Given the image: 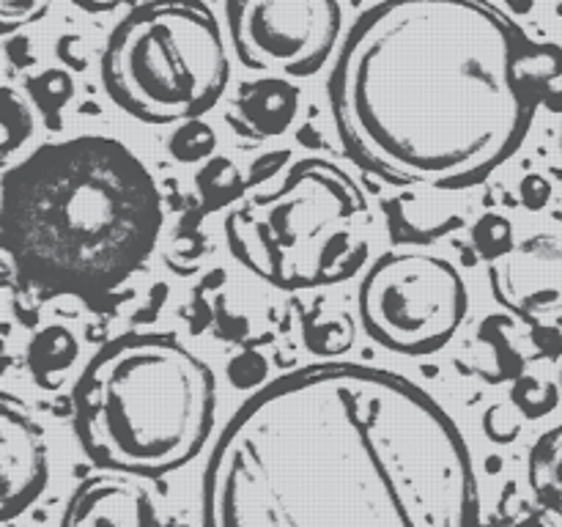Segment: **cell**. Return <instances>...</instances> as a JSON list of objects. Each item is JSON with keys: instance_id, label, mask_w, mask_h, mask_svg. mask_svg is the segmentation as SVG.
<instances>
[{"instance_id": "obj_4", "label": "cell", "mask_w": 562, "mask_h": 527, "mask_svg": "<svg viewBox=\"0 0 562 527\" xmlns=\"http://www.w3.org/2000/svg\"><path fill=\"white\" fill-rule=\"evenodd\" d=\"M217 382L176 335L104 344L71 390L82 453L108 472L159 478L190 464L214 431Z\"/></svg>"}, {"instance_id": "obj_1", "label": "cell", "mask_w": 562, "mask_h": 527, "mask_svg": "<svg viewBox=\"0 0 562 527\" xmlns=\"http://www.w3.org/2000/svg\"><path fill=\"white\" fill-rule=\"evenodd\" d=\"M470 445L428 390L366 362L258 388L220 431L201 527H477Z\"/></svg>"}, {"instance_id": "obj_3", "label": "cell", "mask_w": 562, "mask_h": 527, "mask_svg": "<svg viewBox=\"0 0 562 527\" xmlns=\"http://www.w3.org/2000/svg\"><path fill=\"white\" fill-rule=\"evenodd\" d=\"M162 220L151 170L115 137L44 143L0 181V245L44 296L93 300L124 285L154 253Z\"/></svg>"}, {"instance_id": "obj_10", "label": "cell", "mask_w": 562, "mask_h": 527, "mask_svg": "<svg viewBox=\"0 0 562 527\" xmlns=\"http://www.w3.org/2000/svg\"><path fill=\"white\" fill-rule=\"evenodd\" d=\"M49 481L47 437L22 401L11 393L0 399V516L9 525L25 514Z\"/></svg>"}, {"instance_id": "obj_26", "label": "cell", "mask_w": 562, "mask_h": 527, "mask_svg": "<svg viewBox=\"0 0 562 527\" xmlns=\"http://www.w3.org/2000/svg\"><path fill=\"white\" fill-rule=\"evenodd\" d=\"M519 195H521V203H525L530 212H541V209L549 203V198H552V184H549L541 173H530L521 179Z\"/></svg>"}, {"instance_id": "obj_11", "label": "cell", "mask_w": 562, "mask_h": 527, "mask_svg": "<svg viewBox=\"0 0 562 527\" xmlns=\"http://www.w3.org/2000/svg\"><path fill=\"white\" fill-rule=\"evenodd\" d=\"M60 527H162L151 492L135 475L104 472L71 492Z\"/></svg>"}, {"instance_id": "obj_29", "label": "cell", "mask_w": 562, "mask_h": 527, "mask_svg": "<svg viewBox=\"0 0 562 527\" xmlns=\"http://www.w3.org/2000/svg\"><path fill=\"white\" fill-rule=\"evenodd\" d=\"M514 527H547V522H543V519H538V516H527V519L516 522Z\"/></svg>"}, {"instance_id": "obj_19", "label": "cell", "mask_w": 562, "mask_h": 527, "mask_svg": "<svg viewBox=\"0 0 562 527\" xmlns=\"http://www.w3.org/2000/svg\"><path fill=\"white\" fill-rule=\"evenodd\" d=\"M560 395V384L541 382V379L530 377V373H521L519 379H514V388H510V401L530 421L547 417L549 412L558 410Z\"/></svg>"}, {"instance_id": "obj_5", "label": "cell", "mask_w": 562, "mask_h": 527, "mask_svg": "<svg viewBox=\"0 0 562 527\" xmlns=\"http://www.w3.org/2000/svg\"><path fill=\"white\" fill-rule=\"evenodd\" d=\"M371 206L329 159H302L274 192L236 203L225 220L231 256L283 291L335 285L368 261Z\"/></svg>"}, {"instance_id": "obj_13", "label": "cell", "mask_w": 562, "mask_h": 527, "mask_svg": "<svg viewBox=\"0 0 562 527\" xmlns=\"http://www.w3.org/2000/svg\"><path fill=\"white\" fill-rule=\"evenodd\" d=\"M77 355H80V344H77L75 333L60 324H49V327L38 329L27 344L25 366L38 388L58 390L66 373L77 362Z\"/></svg>"}, {"instance_id": "obj_2", "label": "cell", "mask_w": 562, "mask_h": 527, "mask_svg": "<svg viewBox=\"0 0 562 527\" xmlns=\"http://www.w3.org/2000/svg\"><path fill=\"white\" fill-rule=\"evenodd\" d=\"M562 49L492 0H382L346 33L327 82L346 157L387 184L470 190L558 110Z\"/></svg>"}, {"instance_id": "obj_14", "label": "cell", "mask_w": 562, "mask_h": 527, "mask_svg": "<svg viewBox=\"0 0 562 527\" xmlns=\"http://www.w3.org/2000/svg\"><path fill=\"white\" fill-rule=\"evenodd\" d=\"M527 481L538 503L562 516V423L543 431L530 448Z\"/></svg>"}, {"instance_id": "obj_24", "label": "cell", "mask_w": 562, "mask_h": 527, "mask_svg": "<svg viewBox=\"0 0 562 527\" xmlns=\"http://www.w3.org/2000/svg\"><path fill=\"white\" fill-rule=\"evenodd\" d=\"M49 3L53 0H0V25H3V33H11L16 27L42 20L49 11Z\"/></svg>"}, {"instance_id": "obj_30", "label": "cell", "mask_w": 562, "mask_h": 527, "mask_svg": "<svg viewBox=\"0 0 562 527\" xmlns=\"http://www.w3.org/2000/svg\"><path fill=\"white\" fill-rule=\"evenodd\" d=\"M560 393H562V368H560Z\"/></svg>"}, {"instance_id": "obj_25", "label": "cell", "mask_w": 562, "mask_h": 527, "mask_svg": "<svg viewBox=\"0 0 562 527\" xmlns=\"http://www.w3.org/2000/svg\"><path fill=\"white\" fill-rule=\"evenodd\" d=\"M483 431H486V437L492 439V442L508 445L519 437L521 426L508 415V410H505L503 404H494L488 406L486 415H483Z\"/></svg>"}, {"instance_id": "obj_22", "label": "cell", "mask_w": 562, "mask_h": 527, "mask_svg": "<svg viewBox=\"0 0 562 527\" xmlns=\"http://www.w3.org/2000/svg\"><path fill=\"white\" fill-rule=\"evenodd\" d=\"M269 362L258 351H241L228 362V379L236 390H258L267 384Z\"/></svg>"}, {"instance_id": "obj_12", "label": "cell", "mask_w": 562, "mask_h": 527, "mask_svg": "<svg viewBox=\"0 0 562 527\" xmlns=\"http://www.w3.org/2000/svg\"><path fill=\"white\" fill-rule=\"evenodd\" d=\"M300 110V88L285 77H261L250 80L236 91L234 108L225 113V121L250 141L278 137L294 124Z\"/></svg>"}, {"instance_id": "obj_15", "label": "cell", "mask_w": 562, "mask_h": 527, "mask_svg": "<svg viewBox=\"0 0 562 527\" xmlns=\"http://www.w3.org/2000/svg\"><path fill=\"white\" fill-rule=\"evenodd\" d=\"M195 187L203 201V209L206 212H220V209L236 206L239 201H245V192L250 184L241 176V170L236 168L234 159L214 154L198 170Z\"/></svg>"}, {"instance_id": "obj_28", "label": "cell", "mask_w": 562, "mask_h": 527, "mask_svg": "<svg viewBox=\"0 0 562 527\" xmlns=\"http://www.w3.org/2000/svg\"><path fill=\"white\" fill-rule=\"evenodd\" d=\"M71 3H75L77 9L88 11V14H104V11L119 9V5L130 3V0H71Z\"/></svg>"}, {"instance_id": "obj_21", "label": "cell", "mask_w": 562, "mask_h": 527, "mask_svg": "<svg viewBox=\"0 0 562 527\" xmlns=\"http://www.w3.org/2000/svg\"><path fill=\"white\" fill-rule=\"evenodd\" d=\"M5 110L0 115V135H3V143H0V154L9 157L14 154L27 137L33 135V113L25 104V99L14 91V88H5Z\"/></svg>"}, {"instance_id": "obj_20", "label": "cell", "mask_w": 562, "mask_h": 527, "mask_svg": "<svg viewBox=\"0 0 562 527\" xmlns=\"http://www.w3.org/2000/svg\"><path fill=\"white\" fill-rule=\"evenodd\" d=\"M472 247H475L477 256L486 258L488 264L508 256V253L516 247L514 225H510V220L497 212L483 214V217L475 223V228H472Z\"/></svg>"}, {"instance_id": "obj_18", "label": "cell", "mask_w": 562, "mask_h": 527, "mask_svg": "<svg viewBox=\"0 0 562 527\" xmlns=\"http://www.w3.org/2000/svg\"><path fill=\"white\" fill-rule=\"evenodd\" d=\"M305 344L316 355H338L355 344V324L344 313H333L329 318H324L316 311L311 318H305Z\"/></svg>"}, {"instance_id": "obj_8", "label": "cell", "mask_w": 562, "mask_h": 527, "mask_svg": "<svg viewBox=\"0 0 562 527\" xmlns=\"http://www.w3.org/2000/svg\"><path fill=\"white\" fill-rule=\"evenodd\" d=\"M225 22L241 66L311 77L338 47L344 11L338 0H225Z\"/></svg>"}, {"instance_id": "obj_23", "label": "cell", "mask_w": 562, "mask_h": 527, "mask_svg": "<svg viewBox=\"0 0 562 527\" xmlns=\"http://www.w3.org/2000/svg\"><path fill=\"white\" fill-rule=\"evenodd\" d=\"M508 318L505 316H488L486 322L481 324V338L492 340L497 346L499 357V371H503V379H519L521 377V357L514 355L508 338H505V327H508Z\"/></svg>"}, {"instance_id": "obj_27", "label": "cell", "mask_w": 562, "mask_h": 527, "mask_svg": "<svg viewBox=\"0 0 562 527\" xmlns=\"http://www.w3.org/2000/svg\"><path fill=\"white\" fill-rule=\"evenodd\" d=\"M289 154L291 152H269L263 157H258L256 162L250 165V173H247V184H258L263 179H272L278 170H283L289 165Z\"/></svg>"}, {"instance_id": "obj_7", "label": "cell", "mask_w": 562, "mask_h": 527, "mask_svg": "<svg viewBox=\"0 0 562 527\" xmlns=\"http://www.w3.org/2000/svg\"><path fill=\"white\" fill-rule=\"evenodd\" d=\"M357 305L366 333L406 357L434 355L456 338L470 294L459 269L428 253H384L362 278Z\"/></svg>"}, {"instance_id": "obj_17", "label": "cell", "mask_w": 562, "mask_h": 527, "mask_svg": "<svg viewBox=\"0 0 562 527\" xmlns=\"http://www.w3.org/2000/svg\"><path fill=\"white\" fill-rule=\"evenodd\" d=\"M168 148L170 157L179 159V162H206L217 152V132L203 119L181 121L173 135H170Z\"/></svg>"}, {"instance_id": "obj_6", "label": "cell", "mask_w": 562, "mask_h": 527, "mask_svg": "<svg viewBox=\"0 0 562 527\" xmlns=\"http://www.w3.org/2000/svg\"><path fill=\"white\" fill-rule=\"evenodd\" d=\"M99 75L126 115L165 126L209 113L228 88L231 60L203 0H146L113 27Z\"/></svg>"}, {"instance_id": "obj_16", "label": "cell", "mask_w": 562, "mask_h": 527, "mask_svg": "<svg viewBox=\"0 0 562 527\" xmlns=\"http://www.w3.org/2000/svg\"><path fill=\"white\" fill-rule=\"evenodd\" d=\"M27 93H31L33 104H36L38 113L49 121L53 126H58V115L66 104L75 97V80L66 69H44L38 75H33L25 82Z\"/></svg>"}, {"instance_id": "obj_31", "label": "cell", "mask_w": 562, "mask_h": 527, "mask_svg": "<svg viewBox=\"0 0 562 527\" xmlns=\"http://www.w3.org/2000/svg\"><path fill=\"white\" fill-rule=\"evenodd\" d=\"M560 152H562V130H560Z\"/></svg>"}, {"instance_id": "obj_9", "label": "cell", "mask_w": 562, "mask_h": 527, "mask_svg": "<svg viewBox=\"0 0 562 527\" xmlns=\"http://www.w3.org/2000/svg\"><path fill=\"white\" fill-rule=\"evenodd\" d=\"M492 294L505 311L541 327L562 316V236L532 234L488 264Z\"/></svg>"}]
</instances>
